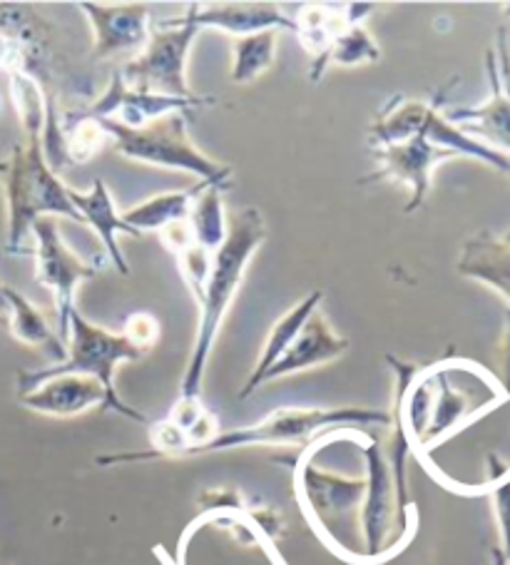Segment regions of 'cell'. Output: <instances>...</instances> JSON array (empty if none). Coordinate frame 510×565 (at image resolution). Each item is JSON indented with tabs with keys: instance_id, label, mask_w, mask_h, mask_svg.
Wrapping results in <instances>:
<instances>
[{
	"instance_id": "obj_10",
	"label": "cell",
	"mask_w": 510,
	"mask_h": 565,
	"mask_svg": "<svg viewBox=\"0 0 510 565\" xmlns=\"http://www.w3.org/2000/svg\"><path fill=\"white\" fill-rule=\"evenodd\" d=\"M214 103H217V97L212 95H198L192 97V100H182V97H167L160 93L135 90V87L125 85L123 73L115 71L103 95L97 97L93 105L63 110L61 128H65V125L83 122V120H115L125 125V128L135 130V128H142L147 122L164 118V115L202 110V107L214 105Z\"/></svg>"
},
{
	"instance_id": "obj_1",
	"label": "cell",
	"mask_w": 510,
	"mask_h": 565,
	"mask_svg": "<svg viewBox=\"0 0 510 565\" xmlns=\"http://www.w3.org/2000/svg\"><path fill=\"white\" fill-rule=\"evenodd\" d=\"M444 103L446 90H438L434 100H414L399 93L379 107L376 118L369 125L366 140L374 152L376 172L359 182L389 180L406 184L408 202L404 210L408 214L424 207L434 172L446 160L470 158L510 174V154L493 150L484 140L470 138L464 128L448 122Z\"/></svg>"
},
{
	"instance_id": "obj_31",
	"label": "cell",
	"mask_w": 510,
	"mask_h": 565,
	"mask_svg": "<svg viewBox=\"0 0 510 565\" xmlns=\"http://www.w3.org/2000/svg\"><path fill=\"white\" fill-rule=\"evenodd\" d=\"M500 386H503L506 396L510 398V307L506 309V329H503V339H500Z\"/></svg>"
},
{
	"instance_id": "obj_13",
	"label": "cell",
	"mask_w": 510,
	"mask_h": 565,
	"mask_svg": "<svg viewBox=\"0 0 510 565\" xmlns=\"http://www.w3.org/2000/svg\"><path fill=\"white\" fill-rule=\"evenodd\" d=\"M366 459V491L364 501L359 509V529L361 541H364V551H361V563H376L381 558H389L391 553H399L391 543V531H394L396 515V489L394 476H391V466L386 461L384 451L376 438L364 446ZM404 541V539H401Z\"/></svg>"
},
{
	"instance_id": "obj_12",
	"label": "cell",
	"mask_w": 510,
	"mask_h": 565,
	"mask_svg": "<svg viewBox=\"0 0 510 565\" xmlns=\"http://www.w3.org/2000/svg\"><path fill=\"white\" fill-rule=\"evenodd\" d=\"M486 73L490 83L488 100L476 107H450L444 115L458 128H470L466 130L470 138H484L493 150L510 154V43L506 28H500L496 47L486 55Z\"/></svg>"
},
{
	"instance_id": "obj_19",
	"label": "cell",
	"mask_w": 510,
	"mask_h": 565,
	"mask_svg": "<svg viewBox=\"0 0 510 565\" xmlns=\"http://www.w3.org/2000/svg\"><path fill=\"white\" fill-rule=\"evenodd\" d=\"M198 25L202 31H220L224 35H232L234 41L264 31L294 33L291 15L279 3H200Z\"/></svg>"
},
{
	"instance_id": "obj_5",
	"label": "cell",
	"mask_w": 510,
	"mask_h": 565,
	"mask_svg": "<svg viewBox=\"0 0 510 565\" xmlns=\"http://www.w3.org/2000/svg\"><path fill=\"white\" fill-rule=\"evenodd\" d=\"M431 379V406L426 431L421 436L418 456L428 448L446 441L460 428L474 424L496 406L506 404L508 396L493 374L484 366L460 356H446L428 366Z\"/></svg>"
},
{
	"instance_id": "obj_16",
	"label": "cell",
	"mask_w": 510,
	"mask_h": 565,
	"mask_svg": "<svg viewBox=\"0 0 510 565\" xmlns=\"http://www.w3.org/2000/svg\"><path fill=\"white\" fill-rule=\"evenodd\" d=\"M347 352H349V339L341 337L339 331L329 324V319L323 317V311L317 309L299 331V337L294 339V344L284 352L279 362L262 376V384H272V382H279V379L331 364L337 362L339 356H344Z\"/></svg>"
},
{
	"instance_id": "obj_27",
	"label": "cell",
	"mask_w": 510,
	"mask_h": 565,
	"mask_svg": "<svg viewBox=\"0 0 510 565\" xmlns=\"http://www.w3.org/2000/svg\"><path fill=\"white\" fill-rule=\"evenodd\" d=\"M188 222L194 239L212 255H217V249L224 245V237H227V214H224L222 192L214 188H202L198 198L192 200Z\"/></svg>"
},
{
	"instance_id": "obj_33",
	"label": "cell",
	"mask_w": 510,
	"mask_h": 565,
	"mask_svg": "<svg viewBox=\"0 0 510 565\" xmlns=\"http://www.w3.org/2000/svg\"><path fill=\"white\" fill-rule=\"evenodd\" d=\"M503 239H506V242H510V230L506 232V235H503Z\"/></svg>"
},
{
	"instance_id": "obj_7",
	"label": "cell",
	"mask_w": 510,
	"mask_h": 565,
	"mask_svg": "<svg viewBox=\"0 0 510 565\" xmlns=\"http://www.w3.org/2000/svg\"><path fill=\"white\" fill-rule=\"evenodd\" d=\"M67 356L65 362L53 364L47 369H21L15 376L18 384L35 382V379L55 376V374H81L97 379L110 398V412L123 414L132 422L145 424L147 416L137 408L127 406L120 394L115 388V372L117 366L125 362H140L147 354L140 347H135L130 339H127L123 331L115 334V331L93 324L91 319L81 315V309H75L71 315V334H67Z\"/></svg>"
},
{
	"instance_id": "obj_20",
	"label": "cell",
	"mask_w": 510,
	"mask_h": 565,
	"mask_svg": "<svg viewBox=\"0 0 510 565\" xmlns=\"http://www.w3.org/2000/svg\"><path fill=\"white\" fill-rule=\"evenodd\" d=\"M456 269L460 277L493 289L510 307V242L493 235V232H478V235L466 239Z\"/></svg>"
},
{
	"instance_id": "obj_11",
	"label": "cell",
	"mask_w": 510,
	"mask_h": 565,
	"mask_svg": "<svg viewBox=\"0 0 510 565\" xmlns=\"http://www.w3.org/2000/svg\"><path fill=\"white\" fill-rule=\"evenodd\" d=\"M317 448H307L297 461V499L301 511L307 513L309 523L319 531L327 543L331 525L347 521L351 513L361 509L364 501L366 481L364 479H347V476L329 473L314 463Z\"/></svg>"
},
{
	"instance_id": "obj_30",
	"label": "cell",
	"mask_w": 510,
	"mask_h": 565,
	"mask_svg": "<svg viewBox=\"0 0 510 565\" xmlns=\"http://www.w3.org/2000/svg\"><path fill=\"white\" fill-rule=\"evenodd\" d=\"M21 67H23L21 45H18L15 41H11V38L0 35V71L11 75L15 71H21Z\"/></svg>"
},
{
	"instance_id": "obj_24",
	"label": "cell",
	"mask_w": 510,
	"mask_h": 565,
	"mask_svg": "<svg viewBox=\"0 0 510 565\" xmlns=\"http://www.w3.org/2000/svg\"><path fill=\"white\" fill-rule=\"evenodd\" d=\"M376 61H381V47L374 35L366 31L364 23L351 25L347 33H341L327 51L309 63V81L321 83L331 67H357Z\"/></svg>"
},
{
	"instance_id": "obj_6",
	"label": "cell",
	"mask_w": 510,
	"mask_h": 565,
	"mask_svg": "<svg viewBox=\"0 0 510 565\" xmlns=\"http://www.w3.org/2000/svg\"><path fill=\"white\" fill-rule=\"evenodd\" d=\"M105 130L107 138L115 140L117 152L123 158L152 168L180 170L194 174L202 184L214 190H230L234 172L230 164H222L204 154L190 138L188 118L184 113H172L164 118L147 122L142 128H125L115 120H95Z\"/></svg>"
},
{
	"instance_id": "obj_32",
	"label": "cell",
	"mask_w": 510,
	"mask_h": 565,
	"mask_svg": "<svg viewBox=\"0 0 510 565\" xmlns=\"http://www.w3.org/2000/svg\"><path fill=\"white\" fill-rule=\"evenodd\" d=\"M490 558H493V565H510V563H508V558L503 555V551H500L498 545H496L493 551H490Z\"/></svg>"
},
{
	"instance_id": "obj_3",
	"label": "cell",
	"mask_w": 510,
	"mask_h": 565,
	"mask_svg": "<svg viewBox=\"0 0 510 565\" xmlns=\"http://www.w3.org/2000/svg\"><path fill=\"white\" fill-rule=\"evenodd\" d=\"M0 188L8 214V255H25L23 242L38 220L67 217L83 224V217L67 198L71 188L45 160L43 138H25V142L13 145L11 154L0 160Z\"/></svg>"
},
{
	"instance_id": "obj_34",
	"label": "cell",
	"mask_w": 510,
	"mask_h": 565,
	"mask_svg": "<svg viewBox=\"0 0 510 565\" xmlns=\"http://www.w3.org/2000/svg\"><path fill=\"white\" fill-rule=\"evenodd\" d=\"M0 289H3V281H0Z\"/></svg>"
},
{
	"instance_id": "obj_29",
	"label": "cell",
	"mask_w": 510,
	"mask_h": 565,
	"mask_svg": "<svg viewBox=\"0 0 510 565\" xmlns=\"http://www.w3.org/2000/svg\"><path fill=\"white\" fill-rule=\"evenodd\" d=\"M123 334L130 339L135 347H140L142 352H150L155 344L160 342V321L152 317L150 311H135L127 317Z\"/></svg>"
},
{
	"instance_id": "obj_14",
	"label": "cell",
	"mask_w": 510,
	"mask_h": 565,
	"mask_svg": "<svg viewBox=\"0 0 510 565\" xmlns=\"http://www.w3.org/2000/svg\"><path fill=\"white\" fill-rule=\"evenodd\" d=\"M93 28L91 61L120 53H142L150 41L152 6L147 3H77Z\"/></svg>"
},
{
	"instance_id": "obj_15",
	"label": "cell",
	"mask_w": 510,
	"mask_h": 565,
	"mask_svg": "<svg viewBox=\"0 0 510 565\" xmlns=\"http://www.w3.org/2000/svg\"><path fill=\"white\" fill-rule=\"evenodd\" d=\"M18 402L28 412L53 418H73L91 408L110 412V398H107L103 384L81 374H55L18 384Z\"/></svg>"
},
{
	"instance_id": "obj_28",
	"label": "cell",
	"mask_w": 510,
	"mask_h": 565,
	"mask_svg": "<svg viewBox=\"0 0 510 565\" xmlns=\"http://www.w3.org/2000/svg\"><path fill=\"white\" fill-rule=\"evenodd\" d=\"M488 493H490V501H493L498 533H500L498 548L503 551V555L510 563V466L488 481Z\"/></svg>"
},
{
	"instance_id": "obj_18",
	"label": "cell",
	"mask_w": 510,
	"mask_h": 565,
	"mask_svg": "<svg viewBox=\"0 0 510 565\" xmlns=\"http://www.w3.org/2000/svg\"><path fill=\"white\" fill-rule=\"evenodd\" d=\"M67 198H71L73 207L83 217V224L93 227L95 235L100 237L107 257H110L115 269L120 271V275H130V265H127V259L120 249V242L117 239H120V235H130V237H140V235L125 224L105 180H95L93 188L85 192L67 190Z\"/></svg>"
},
{
	"instance_id": "obj_17",
	"label": "cell",
	"mask_w": 510,
	"mask_h": 565,
	"mask_svg": "<svg viewBox=\"0 0 510 565\" xmlns=\"http://www.w3.org/2000/svg\"><path fill=\"white\" fill-rule=\"evenodd\" d=\"M374 11V3H304L297 6V13L289 15L294 21V35L314 61L341 33H347L351 25L364 23Z\"/></svg>"
},
{
	"instance_id": "obj_8",
	"label": "cell",
	"mask_w": 510,
	"mask_h": 565,
	"mask_svg": "<svg viewBox=\"0 0 510 565\" xmlns=\"http://www.w3.org/2000/svg\"><path fill=\"white\" fill-rule=\"evenodd\" d=\"M200 3H190L182 18H164L150 28V41L123 65V81L127 87L167 97L192 100L198 93L188 83V57L192 43L198 41L202 28L198 25Z\"/></svg>"
},
{
	"instance_id": "obj_25",
	"label": "cell",
	"mask_w": 510,
	"mask_h": 565,
	"mask_svg": "<svg viewBox=\"0 0 510 565\" xmlns=\"http://www.w3.org/2000/svg\"><path fill=\"white\" fill-rule=\"evenodd\" d=\"M202 188H208V184L200 182L198 188H190V190L157 194V198L145 200L140 204H135L132 210H127L123 214V220L127 227H132L137 232V235H142V232H160L167 227V224L188 220L192 200L198 198V192Z\"/></svg>"
},
{
	"instance_id": "obj_9",
	"label": "cell",
	"mask_w": 510,
	"mask_h": 565,
	"mask_svg": "<svg viewBox=\"0 0 510 565\" xmlns=\"http://www.w3.org/2000/svg\"><path fill=\"white\" fill-rule=\"evenodd\" d=\"M33 259H35V279L51 289L55 311H57V337L67 342L71 334V315L75 307V291L83 281L97 277L100 262H85L65 245L55 217H43L33 224ZM67 347V344H65Z\"/></svg>"
},
{
	"instance_id": "obj_26",
	"label": "cell",
	"mask_w": 510,
	"mask_h": 565,
	"mask_svg": "<svg viewBox=\"0 0 510 565\" xmlns=\"http://www.w3.org/2000/svg\"><path fill=\"white\" fill-rule=\"evenodd\" d=\"M277 31H264L254 35H244L234 41V63H232V83L249 85L269 71L277 61Z\"/></svg>"
},
{
	"instance_id": "obj_22",
	"label": "cell",
	"mask_w": 510,
	"mask_h": 565,
	"mask_svg": "<svg viewBox=\"0 0 510 565\" xmlns=\"http://www.w3.org/2000/svg\"><path fill=\"white\" fill-rule=\"evenodd\" d=\"M0 309L8 315V331H11L15 342L45 349L47 354L55 356V364L65 362L67 347L31 299L23 297L18 289L3 285V289H0Z\"/></svg>"
},
{
	"instance_id": "obj_23",
	"label": "cell",
	"mask_w": 510,
	"mask_h": 565,
	"mask_svg": "<svg viewBox=\"0 0 510 565\" xmlns=\"http://www.w3.org/2000/svg\"><path fill=\"white\" fill-rule=\"evenodd\" d=\"M157 237H160V242L167 247V252H170V255L174 257V262H178L180 277L184 279V285H188L194 305H200L204 285H208L214 255H212V252L204 249L198 239H194L188 220L167 224L164 230L157 232Z\"/></svg>"
},
{
	"instance_id": "obj_2",
	"label": "cell",
	"mask_w": 510,
	"mask_h": 565,
	"mask_svg": "<svg viewBox=\"0 0 510 565\" xmlns=\"http://www.w3.org/2000/svg\"><path fill=\"white\" fill-rule=\"evenodd\" d=\"M267 237L269 230L262 210L242 207L227 217V237H224V245L217 249V255L212 257L208 285H204L198 305V334H194L192 352L180 382V402H200L204 372H208L212 349L217 344L222 321L227 317L244 277H247L252 257L257 255Z\"/></svg>"
},
{
	"instance_id": "obj_21",
	"label": "cell",
	"mask_w": 510,
	"mask_h": 565,
	"mask_svg": "<svg viewBox=\"0 0 510 565\" xmlns=\"http://www.w3.org/2000/svg\"><path fill=\"white\" fill-rule=\"evenodd\" d=\"M321 301H323V291L314 289L299 301V305H294L291 309L284 311L277 321H274L267 339H264V344H262L257 364H254L247 384H244V388L240 392V398H247L257 392L262 384V376L267 374L269 369L284 356V352H287V349L294 344V339L299 337V331L304 329V324H307L314 311L321 307Z\"/></svg>"
},
{
	"instance_id": "obj_4",
	"label": "cell",
	"mask_w": 510,
	"mask_h": 565,
	"mask_svg": "<svg viewBox=\"0 0 510 565\" xmlns=\"http://www.w3.org/2000/svg\"><path fill=\"white\" fill-rule=\"evenodd\" d=\"M361 426H391V414L379 412V408L361 406H279L257 424L220 431L217 436L210 438L208 444L192 448L184 459L222 451H237V448L252 446H304L309 444L311 438L327 431L339 434L347 431V428Z\"/></svg>"
}]
</instances>
